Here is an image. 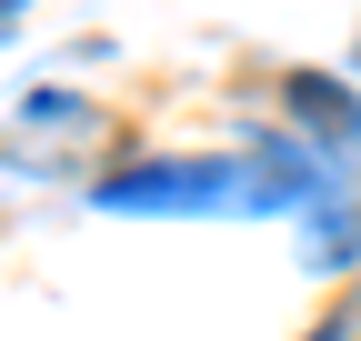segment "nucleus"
Masks as SVG:
<instances>
[{"label":"nucleus","mask_w":361,"mask_h":341,"mask_svg":"<svg viewBox=\"0 0 361 341\" xmlns=\"http://www.w3.org/2000/svg\"><path fill=\"white\" fill-rule=\"evenodd\" d=\"M291 101H301V120H331V131H341V141L361 131V101L341 91V80H322V70H301V80H291Z\"/></svg>","instance_id":"obj_2"},{"label":"nucleus","mask_w":361,"mask_h":341,"mask_svg":"<svg viewBox=\"0 0 361 341\" xmlns=\"http://www.w3.org/2000/svg\"><path fill=\"white\" fill-rule=\"evenodd\" d=\"M111 211H261V201H281L271 181H251V170L231 161H141V170H121V181H101Z\"/></svg>","instance_id":"obj_1"}]
</instances>
